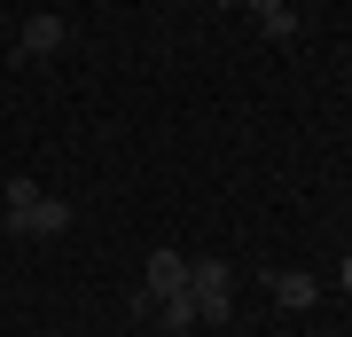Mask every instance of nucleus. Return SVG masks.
<instances>
[{"instance_id":"f257e3e1","label":"nucleus","mask_w":352,"mask_h":337,"mask_svg":"<svg viewBox=\"0 0 352 337\" xmlns=\"http://www.w3.org/2000/svg\"><path fill=\"white\" fill-rule=\"evenodd\" d=\"M188 298H196V322H227V314H235V275H227V259H188Z\"/></svg>"},{"instance_id":"f03ea898","label":"nucleus","mask_w":352,"mask_h":337,"mask_svg":"<svg viewBox=\"0 0 352 337\" xmlns=\"http://www.w3.org/2000/svg\"><path fill=\"white\" fill-rule=\"evenodd\" d=\"M0 227H8V236H63V227H71V204L63 196H32L24 212H0Z\"/></svg>"},{"instance_id":"7ed1b4c3","label":"nucleus","mask_w":352,"mask_h":337,"mask_svg":"<svg viewBox=\"0 0 352 337\" xmlns=\"http://www.w3.org/2000/svg\"><path fill=\"white\" fill-rule=\"evenodd\" d=\"M63 48H71V24H63L55 8H39L32 24L16 32V55H24V63H47V55H63Z\"/></svg>"},{"instance_id":"20e7f679","label":"nucleus","mask_w":352,"mask_h":337,"mask_svg":"<svg viewBox=\"0 0 352 337\" xmlns=\"http://www.w3.org/2000/svg\"><path fill=\"white\" fill-rule=\"evenodd\" d=\"M141 290H157V298H180V290H188V251H149V267H141Z\"/></svg>"},{"instance_id":"39448f33","label":"nucleus","mask_w":352,"mask_h":337,"mask_svg":"<svg viewBox=\"0 0 352 337\" xmlns=\"http://www.w3.org/2000/svg\"><path fill=\"white\" fill-rule=\"evenodd\" d=\"M266 290H274V306H289V314H305V306L321 298V283L298 275V267H274V275H266Z\"/></svg>"},{"instance_id":"423d86ee","label":"nucleus","mask_w":352,"mask_h":337,"mask_svg":"<svg viewBox=\"0 0 352 337\" xmlns=\"http://www.w3.org/2000/svg\"><path fill=\"white\" fill-rule=\"evenodd\" d=\"M157 322L173 329V337H188L196 329V298H188V290H180V298H157Z\"/></svg>"},{"instance_id":"0eeeda50","label":"nucleus","mask_w":352,"mask_h":337,"mask_svg":"<svg viewBox=\"0 0 352 337\" xmlns=\"http://www.w3.org/2000/svg\"><path fill=\"white\" fill-rule=\"evenodd\" d=\"M32 196H39V181H32V173H8V188H0V212H24Z\"/></svg>"},{"instance_id":"6e6552de","label":"nucleus","mask_w":352,"mask_h":337,"mask_svg":"<svg viewBox=\"0 0 352 337\" xmlns=\"http://www.w3.org/2000/svg\"><path fill=\"white\" fill-rule=\"evenodd\" d=\"M258 32H266V39H298V8H274V16H258Z\"/></svg>"},{"instance_id":"1a4fd4ad","label":"nucleus","mask_w":352,"mask_h":337,"mask_svg":"<svg viewBox=\"0 0 352 337\" xmlns=\"http://www.w3.org/2000/svg\"><path fill=\"white\" fill-rule=\"evenodd\" d=\"M243 8H251V16H274V8H289V0H243Z\"/></svg>"},{"instance_id":"9d476101","label":"nucleus","mask_w":352,"mask_h":337,"mask_svg":"<svg viewBox=\"0 0 352 337\" xmlns=\"http://www.w3.org/2000/svg\"><path fill=\"white\" fill-rule=\"evenodd\" d=\"M219 8H243V0H219Z\"/></svg>"}]
</instances>
